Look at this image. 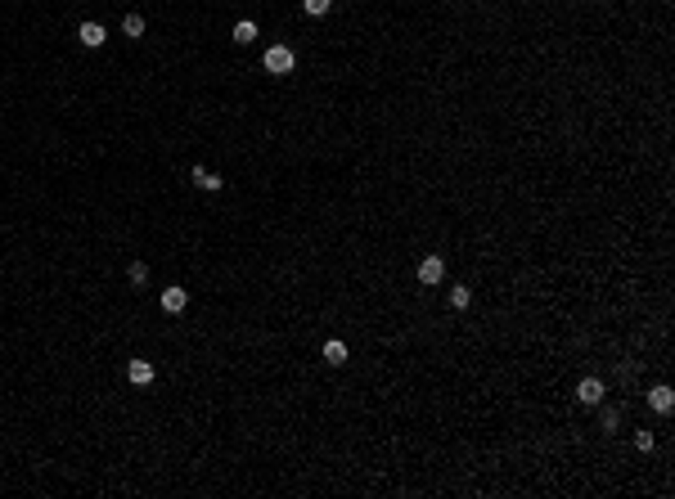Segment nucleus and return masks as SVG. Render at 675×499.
Masks as SVG:
<instances>
[{"label": "nucleus", "mask_w": 675, "mask_h": 499, "mask_svg": "<svg viewBox=\"0 0 675 499\" xmlns=\"http://www.w3.org/2000/svg\"><path fill=\"white\" fill-rule=\"evenodd\" d=\"M649 405L658 409V414H671V409H675V391L667 387V382H658V387L649 391Z\"/></svg>", "instance_id": "obj_4"}, {"label": "nucleus", "mask_w": 675, "mask_h": 499, "mask_svg": "<svg viewBox=\"0 0 675 499\" xmlns=\"http://www.w3.org/2000/svg\"><path fill=\"white\" fill-rule=\"evenodd\" d=\"M441 279H446V261H441V256H423V261H419V284L437 288Z\"/></svg>", "instance_id": "obj_2"}, {"label": "nucleus", "mask_w": 675, "mask_h": 499, "mask_svg": "<svg viewBox=\"0 0 675 499\" xmlns=\"http://www.w3.org/2000/svg\"><path fill=\"white\" fill-rule=\"evenodd\" d=\"M185 306H189V293H185V288H163V311L180 315Z\"/></svg>", "instance_id": "obj_8"}, {"label": "nucleus", "mask_w": 675, "mask_h": 499, "mask_svg": "<svg viewBox=\"0 0 675 499\" xmlns=\"http://www.w3.org/2000/svg\"><path fill=\"white\" fill-rule=\"evenodd\" d=\"M127 275H131V284H149V265H145V261H131Z\"/></svg>", "instance_id": "obj_14"}, {"label": "nucleus", "mask_w": 675, "mask_h": 499, "mask_svg": "<svg viewBox=\"0 0 675 499\" xmlns=\"http://www.w3.org/2000/svg\"><path fill=\"white\" fill-rule=\"evenodd\" d=\"M635 450H653V432H635Z\"/></svg>", "instance_id": "obj_15"}, {"label": "nucleus", "mask_w": 675, "mask_h": 499, "mask_svg": "<svg viewBox=\"0 0 675 499\" xmlns=\"http://www.w3.org/2000/svg\"><path fill=\"white\" fill-rule=\"evenodd\" d=\"M104 36H108V32H104L99 23H81V27H77V41L86 45V50H99V45H104Z\"/></svg>", "instance_id": "obj_6"}, {"label": "nucleus", "mask_w": 675, "mask_h": 499, "mask_svg": "<svg viewBox=\"0 0 675 499\" xmlns=\"http://www.w3.org/2000/svg\"><path fill=\"white\" fill-rule=\"evenodd\" d=\"M302 9H307L311 18H320V14H329V9H334V0H302Z\"/></svg>", "instance_id": "obj_13"}, {"label": "nucleus", "mask_w": 675, "mask_h": 499, "mask_svg": "<svg viewBox=\"0 0 675 499\" xmlns=\"http://www.w3.org/2000/svg\"><path fill=\"white\" fill-rule=\"evenodd\" d=\"M122 32H127V36H145V18H140V14H127V18H122Z\"/></svg>", "instance_id": "obj_12"}, {"label": "nucleus", "mask_w": 675, "mask_h": 499, "mask_svg": "<svg viewBox=\"0 0 675 499\" xmlns=\"http://www.w3.org/2000/svg\"><path fill=\"white\" fill-rule=\"evenodd\" d=\"M603 396H608V391H603L599 378H581V382H576V400H581V405H603Z\"/></svg>", "instance_id": "obj_3"}, {"label": "nucleus", "mask_w": 675, "mask_h": 499, "mask_svg": "<svg viewBox=\"0 0 675 499\" xmlns=\"http://www.w3.org/2000/svg\"><path fill=\"white\" fill-rule=\"evenodd\" d=\"M189 180H194V185L203 189V194H216V189L225 185V180L216 176V171H207V167H194V171H189Z\"/></svg>", "instance_id": "obj_5"}, {"label": "nucleus", "mask_w": 675, "mask_h": 499, "mask_svg": "<svg viewBox=\"0 0 675 499\" xmlns=\"http://www.w3.org/2000/svg\"><path fill=\"white\" fill-rule=\"evenodd\" d=\"M127 378L136 382V387H149V382H154V364H149V360H131L127 364Z\"/></svg>", "instance_id": "obj_7"}, {"label": "nucleus", "mask_w": 675, "mask_h": 499, "mask_svg": "<svg viewBox=\"0 0 675 499\" xmlns=\"http://www.w3.org/2000/svg\"><path fill=\"white\" fill-rule=\"evenodd\" d=\"M469 302H473V288H450V306H455V311H469Z\"/></svg>", "instance_id": "obj_11"}, {"label": "nucleus", "mask_w": 675, "mask_h": 499, "mask_svg": "<svg viewBox=\"0 0 675 499\" xmlns=\"http://www.w3.org/2000/svg\"><path fill=\"white\" fill-rule=\"evenodd\" d=\"M325 364H334V369H338V364H347V342H325Z\"/></svg>", "instance_id": "obj_9"}, {"label": "nucleus", "mask_w": 675, "mask_h": 499, "mask_svg": "<svg viewBox=\"0 0 675 499\" xmlns=\"http://www.w3.org/2000/svg\"><path fill=\"white\" fill-rule=\"evenodd\" d=\"M261 63H266V72H275V76H288L293 68H298V59H293V50H288V45H270Z\"/></svg>", "instance_id": "obj_1"}, {"label": "nucleus", "mask_w": 675, "mask_h": 499, "mask_svg": "<svg viewBox=\"0 0 675 499\" xmlns=\"http://www.w3.org/2000/svg\"><path fill=\"white\" fill-rule=\"evenodd\" d=\"M234 41H239V45H252L257 41V23H248V18H243V23H234Z\"/></svg>", "instance_id": "obj_10"}]
</instances>
